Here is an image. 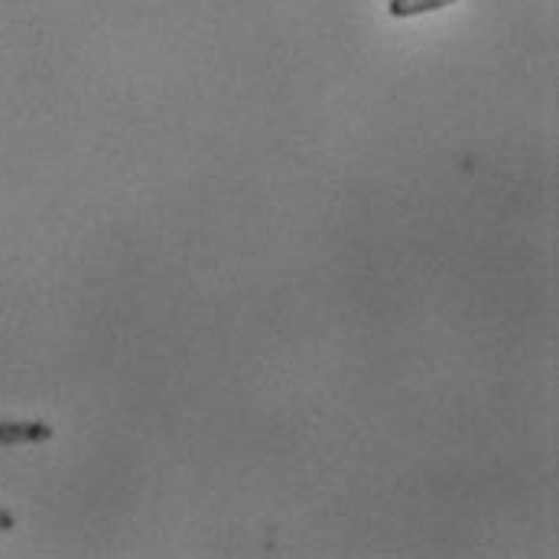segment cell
<instances>
[{
    "label": "cell",
    "instance_id": "6da1fadb",
    "mask_svg": "<svg viewBox=\"0 0 559 559\" xmlns=\"http://www.w3.org/2000/svg\"><path fill=\"white\" fill-rule=\"evenodd\" d=\"M52 440L49 423H0V446H20V443H46Z\"/></svg>",
    "mask_w": 559,
    "mask_h": 559
},
{
    "label": "cell",
    "instance_id": "7a4b0ae2",
    "mask_svg": "<svg viewBox=\"0 0 559 559\" xmlns=\"http://www.w3.org/2000/svg\"><path fill=\"white\" fill-rule=\"evenodd\" d=\"M456 0H391L388 13L391 16H420V13H433L443 7H453Z\"/></svg>",
    "mask_w": 559,
    "mask_h": 559
},
{
    "label": "cell",
    "instance_id": "3957f363",
    "mask_svg": "<svg viewBox=\"0 0 559 559\" xmlns=\"http://www.w3.org/2000/svg\"><path fill=\"white\" fill-rule=\"evenodd\" d=\"M16 528V521H13V514H7V511H0V531H13Z\"/></svg>",
    "mask_w": 559,
    "mask_h": 559
}]
</instances>
